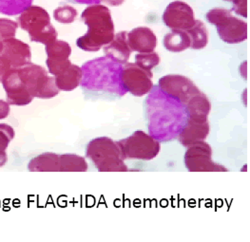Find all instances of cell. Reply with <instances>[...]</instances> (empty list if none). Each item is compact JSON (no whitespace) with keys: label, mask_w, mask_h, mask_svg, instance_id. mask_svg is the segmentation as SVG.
<instances>
[{"label":"cell","mask_w":250,"mask_h":242,"mask_svg":"<svg viewBox=\"0 0 250 242\" xmlns=\"http://www.w3.org/2000/svg\"><path fill=\"white\" fill-rule=\"evenodd\" d=\"M148 134L158 141L178 138L188 121L186 104L153 86L146 100Z\"/></svg>","instance_id":"obj_1"},{"label":"cell","mask_w":250,"mask_h":242,"mask_svg":"<svg viewBox=\"0 0 250 242\" xmlns=\"http://www.w3.org/2000/svg\"><path fill=\"white\" fill-rule=\"evenodd\" d=\"M123 65L107 56L98 57L83 64L80 87L87 94H109L124 96L126 91L122 85Z\"/></svg>","instance_id":"obj_2"},{"label":"cell","mask_w":250,"mask_h":242,"mask_svg":"<svg viewBox=\"0 0 250 242\" xmlns=\"http://www.w3.org/2000/svg\"><path fill=\"white\" fill-rule=\"evenodd\" d=\"M81 20L88 26L86 35L76 40L79 49L85 52L100 51L115 35L111 14L106 6L101 4L89 5L81 15Z\"/></svg>","instance_id":"obj_3"},{"label":"cell","mask_w":250,"mask_h":242,"mask_svg":"<svg viewBox=\"0 0 250 242\" xmlns=\"http://www.w3.org/2000/svg\"><path fill=\"white\" fill-rule=\"evenodd\" d=\"M86 157L99 172L128 171L117 142L108 137L91 140L86 148Z\"/></svg>","instance_id":"obj_4"},{"label":"cell","mask_w":250,"mask_h":242,"mask_svg":"<svg viewBox=\"0 0 250 242\" xmlns=\"http://www.w3.org/2000/svg\"><path fill=\"white\" fill-rule=\"evenodd\" d=\"M20 28L29 34L30 40L51 45L57 40V32L51 23L49 13L39 6H31L18 18Z\"/></svg>","instance_id":"obj_5"},{"label":"cell","mask_w":250,"mask_h":242,"mask_svg":"<svg viewBox=\"0 0 250 242\" xmlns=\"http://www.w3.org/2000/svg\"><path fill=\"white\" fill-rule=\"evenodd\" d=\"M17 70L21 84L34 98L52 99L58 95L60 90L55 85L54 77H50L42 66L30 64Z\"/></svg>","instance_id":"obj_6"},{"label":"cell","mask_w":250,"mask_h":242,"mask_svg":"<svg viewBox=\"0 0 250 242\" xmlns=\"http://www.w3.org/2000/svg\"><path fill=\"white\" fill-rule=\"evenodd\" d=\"M206 18L215 25L221 40L228 44H239L248 39V24L232 16L231 11L216 8L208 12Z\"/></svg>","instance_id":"obj_7"},{"label":"cell","mask_w":250,"mask_h":242,"mask_svg":"<svg viewBox=\"0 0 250 242\" xmlns=\"http://www.w3.org/2000/svg\"><path fill=\"white\" fill-rule=\"evenodd\" d=\"M124 160L151 161L160 150V141L143 130L134 131L129 137L116 141Z\"/></svg>","instance_id":"obj_8"},{"label":"cell","mask_w":250,"mask_h":242,"mask_svg":"<svg viewBox=\"0 0 250 242\" xmlns=\"http://www.w3.org/2000/svg\"><path fill=\"white\" fill-rule=\"evenodd\" d=\"M185 165L189 172H227L228 169L212 161V148L205 141L188 147L184 157Z\"/></svg>","instance_id":"obj_9"},{"label":"cell","mask_w":250,"mask_h":242,"mask_svg":"<svg viewBox=\"0 0 250 242\" xmlns=\"http://www.w3.org/2000/svg\"><path fill=\"white\" fill-rule=\"evenodd\" d=\"M152 72L142 69L135 63H125L121 72V81L126 92L136 97H142L153 87Z\"/></svg>","instance_id":"obj_10"},{"label":"cell","mask_w":250,"mask_h":242,"mask_svg":"<svg viewBox=\"0 0 250 242\" xmlns=\"http://www.w3.org/2000/svg\"><path fill=\"white\" fill-rule=\"evenodd\" d=\"M157 86L166 94L184 104H187L193 96L202 92L189 78L179 74L163 76L159 79Z\"/></svg>","instance_id":"obj_11"},{"label":"cell","mask_w":250,"mask_h":242,"mask_svg":"<svg viewBox=\"0 0 250 242\" xmlns=\"http://www.w3.org/2000/svg\"><path fill=\"white\" fill-rule=\"evenodd\" d=\"M163 22L170 30L188 31L195 23L194 12L186 2L173 1L166 8L163 14Z\"/></svg>","instance_id":"obj_12"},{"label":"cell","mask_w":250,"mask_h":242,"mask_svg":"<svg viewBox=\"0 0 250 242\" xmlns=\"http://www.w3.org/2000/svg\"><path fill=\"white\" fill-rule=\"evenodd\" d=\"M45 51L47 53V68L52 75H59L72 65L70 60L72 47L68 42L56 40L51 45L46 46Z\"/></svg>","instance_id":"obj_13"},{"label":"cell","mask_w":250,"mask_h":242,"mask_svg":"<svg viewBox=\"0 0 250 242\" xmlns=\"http://www.w3.org/2000/svg\"><path fill=\"white\" fill-rule=\"evenodd\" d=\"M1 83L6 92V100L10 105L24 106L34 101L35 98L21 84L17 69H12L8 71Z\"/></svg>","instance_id":"obj_14"},{"label":"cell","mask_w":250,"mask_h":242,"mask_svg":"<svg viewBox=\"0 0 250 242\" xmlns=\"http://www.w3.org/2000/svg\"><path fill=\"white\" fill-rule=\"evenodd\" d=\"M3 51L1 55L11 64L13 69H19L32 64V52L30 46L16 37L2 41Z\"/></svg>","instance_id":"obj_15"},{"label":"cell","mask_w":250,"mask_h":242,"mask_svg":"<svg viewBox=\"0 0 250 242\" xmlns=\"http://www.w3.org/2000/svg\"><path fill=\"white\" fill-rule=\"evenodd\" d=\"M127 42L131 52H152L157 46V37L149 28L138 27L127 33Z\"/></svg>","instance_id":"obj_16"},{"label":"cell","mask_w":250,"mask_h":242,"mask_svg":"<svg viewBox=\"0 0 250 242\" xmlns=\"http://www.w3.org/2000/svg\"><path fill=\"white\" fill-rule=\"evenodd\" d=\"M210 131L209 122L207 121H192L188 119V121L179 134V141L182 145L188 147L196 142L205 141Z\"/></svg>","instance_id":"obj_17"},{"label":"cell","mask_w":250,"mask_h":242,"mask_svg":"<svg viewBox=\"0 0 250 242\" xmlns=\"http://www.w3.org/2000/svg\"><path fill=\"white\" fill-rule=\"evenodd\" d=\"M105 56L121 65L127 63L131 51L127 42V32H120L113 39L103 47Z\"/></svg>","instance_id":"obj_18"},{"label":"cell","mask_w":250,"mask_h":242,"mask_svg":"<svg viewBox=\"0 0 250 242\" xmlns=\"http://www.w3.org/2000/svg\"><path fill=\"white\" fill-rule=\"evenodd\" d=\"M188 119L192 121H208L211 104L206 94L200 92L193 96L186 104Z\"/></svg>","instance_id":"obj_19"},{"label":"cell","mask_w":250,"mask_h":242,"mask_svg":"<svg viewBox=\"0 0 250 242\" xmlns=\"http://www.w3.org/2000/svg\"><path fill=\"white\" fill-rule=\"evenodd\" d=\"M61 155L53 152L36 156L28 163L30 172H61Z\"/></svg>","instance_id":"obj_20"},{"label":"cell","mask_w":250,"mask_h":242,"mask_svg":"<svg viewBox=\"0 0 250 242\" xmlns=\"http://www.w3.org/2000/svg\"><path fill=\"white\" fill-rule=\"evenodd\" d=\"M82 79V69L77 65L72 64L68 69L57 76L54 81L57 88L61 91H72L80 86Z\"/></svg>","instance_id":"obj_21"},{"label":"cell","mask_w":250,"mask_h":242,"mask_svg":"<svg viewBox=\"0 0 250 242\" xmlns=\"http://www.w3.org/2000/svg\"><path fill=\"white\" fill-rule=\"evenodd\" d=\"M164 47L171 52H182L190 48V38L186 31L172 30L164 37Z\"/></svg>","instance_id":"obj_22"},{"label":"cell","mask_w":250,"mask_h":242,"mask_svg":"<svg viewBox=\"0 0 250 242\" xmlns=\"http://www.w3.org/2000/svg\"><path fill=\"white\" fill-rule=\"evenodd\" d=\"M186 32L190 38V49L203 50L208 44V32L201 20H195L194 25Z\"/></svg>","instance_id":"obj_23"},{"label":"cell","mask_w":250,"mask_h":242,"mask_svg":"<svg viewBox=\"0 0 250 242\" xmlns=\"http://www.w3.org/2000/svg\"><path fill=\"white\" fill-rule=\"evenodd\" d=\"M61 172H86L89 165L85 158L75 154H62Z\"/></svg>","instance_id":"obj_24"},{"label":"cell","mask_w":250,"mask_h":242,"mask_svg":"<svg viewBox=\"0 0 250 242\" xmlns=\"http://www.w3.org/2000/svg\"><path fill=\"white\" fill-rule=\"evenodd\" d=\"M34 0H0V14L16 17L33 5Z\"/></svg>","instance_id":"obj_25"},{"label":"cell","mask_w":250,"mask_h":242,"mask_svg":"<svg viewBox=\"0 0 250 242\" xmlns=\"http://www.w3.org/2000/svg\"><path fill=\"white\" fill-rule=\"evenodd\" d=\"M159 63L160 57L157 52H144L135 55V64L142 69L150 70L158 66Z\"/></svg>","instance_id":"obj_26"},{"label":"cell","mask_w":250,"mask_h":242,"mask_svg":"<svg viewBox=\"0 0 250 242\" xmlns=\"http://www.w3.org/2000/svg\"><path fill=\"white\" fill-rule=\"evenodd\" d=\"M77 11L72 6H61L54 10V19L61 24H72L77 18Z\"/></svg>","instance_id":"obj_27"},{"label":"cell","mask_w":250,"mask_h":242,"mask_svg":"<svg viewBox=\"0 0 250 242\" xmlns=\"http://www.w3.org/2000/svg\"><path fill=\"white\" fill-rule=\"evenodd\" d=\"M16 136L14 128L7 123H0V155L7 154L6 150Z\"/></svg>","instance_id":"obj_28"},{"label":"cell","mask_w":250,"mask_h":242,"mask_svg":"<svg viewBox=\"0 0 250 242\" xmlns=\"http://www.w3.org/2000/svg\"><path fill=\"white\" fill-rule=\"evenodd\" d=\"M18 28V22L8 18H0V40L3 41L8 38L16 37Z\"/></svg>","instance_id":"obj_29"},{"label":"cell","mask_w":250,"mask_h":242,"mask_svg":"<svg viewBox=\"0 0 250 242\" xmlns=\"http://www.w3.org/2000/svg\"><path fill=\"white\" fill-rule=\"evenodd\" d=\"M233 3V11L243 17L248 18V0H234Z\"/></svg>","instance_id":"obj_30"},{"label":"cell","mask_w":250,"mask_h":242,"mask_svg":"<svg viewBox=\"0 0 250 242\" xmlns=\"http://www.w3.org/2000/svg\"><path fill=\"white\" fill-rule=\"evenodd\" d=\"M13 69L10 62L0 54V83L8 71Z\"/></svg>","instance_id":"obj_31"},{"label":"cell","mask_w":250,"mask_h":242,"mask_svg":"<svg viewBox=\"0 0 250 242\" xmlns=\"http://www.w3.org/2000/svg\"><path fill=\"white\" fill-rule=\"evenodd\" d=\"M11 112V107L10 104L7 101L0 100V120L6 119Z\"/></svg>","instance_id":"obj_32"},{"label":"cell","mask_w":250,"mask_h":242,"mask_svg":"<svg viewBox=\"0 0 250 242\" xmlns=\"http://www.w3.org/2000/svg\"><path fill=\"white\" fill-rule=\"evenodd\" d=\"M73 4H86V5H95L100 4V0H68Z\"/></svg>","instance_id":"obj_33"},{"label":"cell","mask_w":250,"mask_h":242,"mask_svg":"<svg viewBox=\"0 0 250 242\" xmlns=\"http://www.w3.org/2000/svg\"><path fill=\"white\" fill-rule=\"evenodd\" d=\"M100 2L106 4L107 6L118 7V6L122 5L125 2V0H100Z\"/></svg>","instance_id":"obj_34"},{"label":"cell","mask_w":250,"mask_h":242,"mask_svg":"<svg viewBox=\"0 0 250 242\" xmlns=\"http://www.w3.org/2000/svg\"><path fill=\"white\" fill-rule=\"evenodd\" d=\"M2 51H3V42H2V40H0V54Z\"/></svg>","instance_id":"obj_35"},{"label":"cell","mask_w":250,"mask_h":242,"mask_svg":"<svg viewBox=\"0 0 250 242\" xmlns=\"http://www.w3.org/2000/svg\"><path fill=\"white\" fill-rule=\"evenodd\" d=\"M225 1H229V2H233L234 0H225Z\"/></svg>","instance_id":"obj_36"}]
</instances>
